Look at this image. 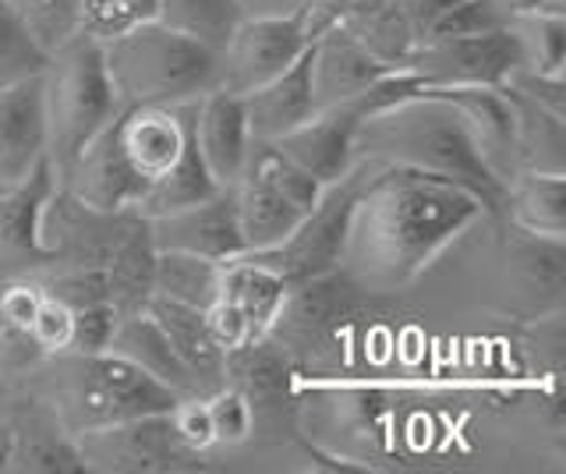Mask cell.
<instances>
[{"label": "cell", "mask_w": 566, "mask_h": 474, "mask_svg": "<svg viewBox=\"0 0 566 474\" xmlns=\"http://www.w3.org/2000/svg\"><path fill=\"white\" fill-rule=\"evenodd\" d=\"M146 308L153 319L159 323V329L167 333L170 347L177 350V358L188 365V372L199 382L202 397L217 393L227 382V355L212 340V333L206 326V315L199 308L167 302V297H146Z\"/></svg>", "instance_id": "44dd1931"}, {"label": "cell", "mask_w": 566, "mask_h": 474, "mask_svg": "<svg viewBox=\"0 0 566 474\" xmlns=\"http://www.w3.org/2000/svg\"><path fill=\"white\" fill-rule=\"evenodd\" d=\"M429 93L442 96L457 110L474 149L482 152L485 167L506 188V181L517 173V156H513V114L500 85L495 89H489V85H464V89H429Z\"/></svg>", "instance_id": "e0dca14e"}, {"label": "cell", "mask_w": 566, "mask_h": 474, "mask_svg": "<svg viewBox=\"0 0 566 474\" xmlns=\"http://www.w3.org/2000/svg\"><path fill=\"white\" fill-rule=\"evenodd\" d=\"M35 241L43 252V270H78L106 276L117 312L142 308L149 297L153 276V241L146 217L132 213H103L67 196L53 185L40 206Z\"/></svg>", "instance_id": "277c9868"}, {"label": "cell", "mask_w": 566, "mask_h": 474, "mask_svg": "<svg viewBox=\"0 0 566 474\" xmlns=\"http://www.w3.org/2000/svg\"><path fill=\"white\" fill-rule=\"evenodd\" d=\"M521 67L538 75H566V8H538L510 19Z\"/></svg>", "instance_id": "4316f807"}, {"label": "cell", "mask_w": 566, "mask_h": 474, "mask_svg": "<svg viewBox=\"0 0 566 474\" xmlns=\"http://www.w3.org/2000/svg\"><path fill=\"white\" fill-rule=\"evenodd\" d=\"M312 36L301 14L291 19H241L217 50V89L244 96L283 75L305 57Z\"/></svg>", "instance_id": "8fae6325"}, {"label": "cell", "mask_w": 566, "mask_h": 474, "mask_svg": "<svg viewBox=\"0 0 566 474\" xmlns=\"http://www.w3.org/2000/svg\"><path fill=\"white\" fill-rule=\"evenodd\" d=\"M202 315H206V326L212 333V340H217V347L223 350V355H234V350L262 340L259 333L252 329V323L241 315V308L223 302V297H217V302H212Z\"/></svg>", "instance_id": "74e56055"}, {"label": "cell", "mask_w": 566, "mask_h": 474, "mask_svg": "<svg viewBox=\"0 0 566 474\" xmlns=\"http://www.w3.org/2000/svg\"><path fill=\"white\" fill-rule=\"evenodd\" d=\"M191 107V103H188ZM188 107H124L53 173V185L103 213H138L191 149Z\"/></svg>", "instance_id": "7a4b0ae2"}, {"label": "cell", "mask_w": 566, "mask_h": 474, "mask_svg": "<svg viewBox=\"0 0 566 474\" xmlns=\"http://www.w3.org/2000/svg\"><path fill=\"white\" fill-rule=\"evenodd\" d=\"M485 217L482 199L453 181L407 167L365 164L347 217L340 273L371 297L407 291Z\"/></svg>", "instance_id": "6da1fadb"}, {"label": "cell", "mask_w": 566, "mask_h": 474, "mask_svg": "<svg viewBox=\"0 0 566 474\" xmlns=\"http://www.w3.org/2000/svg\"><path fill=\"white\" fill-rule=\"evenodd\" d=\"M35 78L46 128V164L50 173H57L120 107L103 67V46L82 32L50 50Z\"/></svg>", "instance_id": "52a82bcc"}, {"label": "cell", "mask_w": 566, "mask_h": 474, "mask_svg": "<svg viewBox=\"0 0 566 474\" xmlns=\"http://www.w3.org/2000/svg\"><path fill=\"white\" fill-rule=\"evenodd\" d=\"M559 4H566V0H559Z\"/></svg>", "instance_id": "b9f144b4"}, {"label": "cell", "mask_w": 566, "mask_h": 474, "mask_svg": "<svg viewBox=\"0 0 566 474\" xmlns=\"http://www.w3.org/2000/svg\"><path fill=\"white\" fill-rule=\"evenodd\" d=\"M220 270L223 262L217 259H202L188 252H156L149 294L206 312L220 294Z\"/></svg>", "instance_id": "484cf974"}, {"label": "cell", "mask_w": 566, "mask_h": 474, "mask_svg": "<svg viewBox=\"0 0 566 474\" xmlns=\"http://www.w3.org/2000/svg\"><path fill=\"white\" fill-rule=\"evenodd\" d=\"M4 4L14 11V19L25 25V32L46 54L57 50L64 40L78 36L82 0H4Z\"/></svg>", "instance_id": "f546056e"}, {"label": "cell", "mask_w": 566, "mask_h": 474, "mask_svg": "<svg viewBox=\"0 0 566 474\" xmlns=\"http://www.w3.org/2000/svg\"><path fill=\"white\" fill-rule=\"evenodd\" d=\"M287 291L291 287L283 284L273 270L259 266V262L248 259V255H234V259H227L223 270H220V294L217 297L241 308V315L252 323V329L259 333V337H265L270 326L276 323L283 302H287Z\"/></svg>", "instance_id": "d4e9b609"}, {"label": "cell", "mask_w": 566, "mask_h": 474, "mask_svg": "<svg viewBox=\"0 0 566 474\" xmlns=\"http://www.w3.org/2000/svg\"><path fill=\"white\" fill-rule=\"evenodd\" d=\"M492 4L506 14V25H510V19H517V14H524V11H538V8H566V4H559V0H492Z\"/></svg>", "instance_id": "60d3db41"}, {"label": "cell", "mask_w": 566, "mask_h": 474, "mask_svg": "<svg viewBox=\"0 0 566 474\" xmlns=\"http://www.w3.org/2000/svg\"><path fill=\"white\" fill-rule=\"evenodd\" d=\"M67 337H71V308L43 291V302H40V308H35L32 329H29V340L35 347V355L40 358L61 355V350L67 347Z\"/></svg>", "instance_id": "8d00e7d4"}, {"label": "cell", "mask_w": 566, "mask_h": 474, "mask_svg": "<svg viewBox=\"0 0 566 474\" xmlns=\"http://www.w3.org/2000/svg\"><path fill=\"white\" fill-rule=\"evenodd\" d=\"M312 0H238L241 19H291V14H305Z\"/></svg>", "instance_id": "f35d334b"}, {"label": "cell", "mask_w": 566, "mask_h": 474, "mask_svg": "<svg viewBox=\"0 0 566 474\" xmlns=\"http://www.w3.org/2000/svg\"><path fill=\"white\" fill-rule=\"evenodd\" d=\"M358 160L453 181L482 199L489 217L503 209V181L485 167L457 110L429 89L365 117L354 131V164Z\"/></svg>", "instance_id": "3957f363"}, {"label": "cell", "mask_w": 566, "mask_h": 474, "mask_svg": "<svg viewBox=\"0 0 566 474\" xmlns=\"http://www.w3.org/2000/svg\"><path fill=\"white\" fill-rule=\"evenodd\" d=\"M117 107H188L217 89V50L164 22H142L99 43Z\"/></svg>", "instance_id": "8992f818"}, {"label": "cell", "mask_w": 566, "mask_h": 474, "mask_svg": "<svg viewBox=\"0 0 566 474\" xmlns=\"http://www.w3.org/2000/svg\"><path fill=\"white\" fill-rule=\"evenodd\" d=\"M492 29H506V14L492 0H450L447 11L429 29V36H471V32H492Z\"/></svg>", "instance_id": "836d02e7"}, {"label": "cell", "mask_w": 566, "mask_h": 474, "mask_svg": "<svg viewBox=\"0 0 566 474\" xmlns=\"http://www.w3.org/2000/svg\"><path fill=\"white\" fill-rule=\"evenodd\" d=\"M43 61L46 50L29 36L25 25L14 19V11L0 0V85L40 75Z\"/></svg>", "instance_id": "1f68e13d"}, {"label": "cell", "mask_w": 566, "mask_h": 474, "mask_svg": "<svg viewBox=\"0 0 566 474\" xmlns=\"http://www.w3.org/2000/svg\"><path fill=\"white\" fill-rule=\"evenodd\" d=\"M146 227L153 252H188L217 262H227L244 252L234 213V191L230 188H217L212 196L174 209V213L149 217Z\"/></svg>", "instance_id": "4fadbf2b"}, {"label": "cell", "mask_w": 566, "mask_h": 474, "mask_svg": "<svg viewBox=\"0 0 566 474\" xmlns=\"http://www.w3.org/2000/svg\"><path fill=\"white\" fill-rule=\"evenodd\" d=\"M167 414H170L174 435L181 439L191 453L206 456L209 450H217V443H212V421H209L206 397H177Z\"/></svg>", "instance_id": "d590c367"}, {"label": "cell", "mask_w": 566, "mask_h": 474, "mask_svg": "<svg viewBox=\"0 0 566 474\" xmlns=\"http://www.w3.org/2000/svg\"><path fill=\"white\" fill-rule=\"evenodd\" d=\"M29 376H35V403L67 439L120 425V421L142 414L170 411V403L177 400L170 390L111 350H99V355L61 350V355L35 361Z\"/></svg>", "instance_id": "5b68a950"}, {"label": "cell", "mask_w": 566, "mask_h": 474, "mask_svg": "<svg viewBox=\"0 0 566 474\" xmlns=\"http://www.w3.org/2000/svg\"><path fill=\"white\" fill-rule=\"evenodd\" d=\"M106 350L128 365H135L138 372H146L153 382H159L174 397H202L199 382L188 372V365L177 358V350L170 347L167 333L159 329V323L146 308H132L117 315L114 337L106 344Z\"/></svg>", "instance_id": "d6986e66"}, {"label": "cell", "mask_w": 566, "mask_h": 474, "mask_svg": "<svg viewBox=\"0 0 566 474\" xmlns=\"http://www.w3.org/2000/svg\"><path fill=\"white\" fill-rule=\"evenodd\" d=\"M500 217L538 238H566V173H513Z\"/></svg>", "instance_id": "cb8c5ba5"}, {"label": "cell", "mask_w": 566, "mask_h": 474, "mask_svg": "<svg viewBox=\"0 0 566 474\" xmlns=\"http://www.w3.org/2000/svg\"><path fill=\"white\" fill-rule=\"evenodd\" d=\"M220 185L209 178V170L202 167L199 160V152H195V146L181 156V164H177L164 181H159L153 191H149V199L142 202L138 209V217H164V213H174V209H181V206H191V202H199L206 196H212Z\"/></svg>", "instance_id": "f1b7e54d"}, {"label": "cell", "mask_w": 566, "mask_h": 474, "mask_svg": "<svg viewBox=\"0 0 566 474\" xmlns=\"http://www.w3.org/2000/svg\"><path fill=\"white\" fill-rule=\"evenodd\" d=\"M344 4H347V0H312V4L305 8V14H301L308 36H315V32H323L326 25H333L336 19H340Z\"/></svg>", "instance_id": "ab89813d"}, {"label": "cell", "mask_w": 566, "mask_h": 474, "mask_svg": "<svg viewBox=\"0 0 566 474\" xmlns=\"http://www.w3.org/2000/svg\"><path fill=\"white\" fill-rule=\"evenodd\" d=\"M323 188L326 185L291 164L273 143H252L241 178L230 185L244 252L270 249L287 238L294 223L323 196Z\"/></svg>", "instance_id": "ba28073f"}, {"label": "cell", "mask_w": 566, "mask_h": 474, "mask_svg": "<svg viewBox=\"0 0 566 474\" xmlns=\"http://www.w3.org/2000/svg\"><path fill=\"white\" fill-rule=\"evenodd\" d=\"M117 308L114 305H85V308H71V337L64 350H75V355H99L106 350L117 326Z\"/></svg>", "instance_id": "e575fe53"}, {"label": "cell", "mask_w": 566, "mask_h": 474, "mask_svg": "<svg viewBox=\"0 0 566 474\" xmlns=\"http://www.w3.org/2000/svg\"><path fill=\"white\" fill-rule=\"evenodd\" d=\"M46 164L40 78L0 85V188L25 185Z\"/></svg>", "instance_id": "2e32d148"}, {"label": "cell", "mask_w": 566, "mask_h": 474, "mask_svg": "<svg viewBox=\"0 0 566 474\" xmlns=\"http://www.w3.org/2000/svg\"><path fill=\"white\" fill-rule=\"evenodd\" d=\"M156 22L209 50H220L241 22V8L238 0H156Z\"/></svg>", "instance_id": "83f0119b"}, {"label": "cell", "mask_w": 566, "mask_h": 474, "mask_svg": "<svg viewBox=\"0 0 566 474\" xmlns=\"http://www.w3.org/2000/svg\"><path fill=\"white\" fill-rule=\"evenodd\" d=\"M389 72H397V67H386L382 61L371 57L340 22L315 32L308 43V82H312L315 110L358 99Z\"/></svg>", "instance_id": "5bb4252c"}, {"label": "cell", "mask_w": 566, "mask_h": 474, "mask_svg": "<svg viewBox=\"0 0 566 474\" xmlns=\"http://www.w3.org/2000/svg\"><path fill=\"white\" fill-rule=\"evenodd\" d=\"M241 107H244L248 131H252V143H276L280 135L305 125L315 114V96L308 82V50L283 75L262 82L252 93H244Z\"/></svg>", "instance_id": "ffe728a7"}, {"label": "cell", "mask_w": 566, "mask_h": 474, "mask_svg": "<svg viewBox=\"0 0 566 474\" xmlns=\"http://www.w3.org/2000/svg\"><path fill=\"white\" fill-rule=\"evenodd\" d=\"M153 19H156V0H82L78 32L96 43H106Z\"/></svg>", "instance_id": "4dcf8cb0"}, {"label": "cell", "mask_w": 566, "mask_h": 474, "mask_svg": "<svg viewBox=\"0 0 566 474\" xmlns=\"http://www.w3.org/2000/svg\"><path fill=\"white\" fill-rule=\"evenodd\" d=\"M53 188L50 164H43L25 185L0 188V284L43 270V252L35 241V220L46 191Z\"/></svg>", "instance_id": "ac0fdd59"}, {"label": "cell", "mask_w": 566, "mask_h": 474, "mask_svg": "<svg viewBox=\"0 0 566 474\" xmlns=\"http://www.w3.org/2000/svg\"><path fill=\"white\" fill-rule=\"evenodd\" d=\"M191 114V146L199 152L202 167L220 188H230L248 164L252 152V131H248L241 96L209 89L188 107Z\"/></svg>", "instance_id": "9a60e30c"}, {"label": "cell", "mask_w": 566, "mask_h": 474, "mask_svg": "<svg viewBox=\"0 0 566 474\" xmlns=\"http://www.w3.org/2000/svg\"><path fill=\"white\" fill-rule=\"evenodd\" d=\"M361 178H365V164L358 160L340 181L323 188V196H318L308 213L294 223V231L287 238L270 244V249L241 252V255L255 259L265 270H273L287 287L336 273L340 270L347 217H350L354 196H358V188H361Z\"/></svg>", "instance_id": "9c48e42d"}, {"label": "cell", "mask_w": 566, "mask_h": 474, "mask_svg": "<svg viewBox=\"0 0 566 474\" xmlns=\"http://www.w3.org/2000/svg\"><path fill=\"white\" fill-rule=\"evenodd\" d=\"M521 67L517 43L510 29L471 32V36H429L421 40L400 72H411L421 89H464V85H503Z\"/></svg>", "instance_id": "30bf717a"}, {"label": "cell", "mask_w": 566, "mask_h": 474, "mask_svg": "<svg viewBox=\"0 0 566 474\" xmlns=\"http://www.w3.org/2000/svg\"><path fill=\"white\" fill-rule=\"evenodd\" d=\"M340 22L354 40H358L371 57L386 67H400L418 46V32L407 19L403 0H347Z\"/></svg>", "instance_id": "603a6c76"}, {"label": "cell", "mask_w": 566, "mask_h": 474, "mask_svg": "<svg viewBox=\"0 0 566 474\" xmlns=\"http://www.w3.org/2000/svg\"><path fill=\"white\" fill-rule=\"evenodd\" d=\"M82 471H195L202 467L181 439L174 435L170 414H142L120 425H106L75 439Z\"/></svg>", "instance_id": "7c38bea8"}, {"label": "cell", "mask_w": 566, "mask_h": 474, "mask_svg": "<svg viewBox=\"0 0 566 474\" xmlns=\"http://www.w3.org/2000/svg\"><path fill=\"white\" fill-rule=\"evenodd\" d=\"M209 421H212V443L220 450L241 446L255 435V408L238 386H220L217 393L206 397Z\"/></svg>", "instance_id": "d6a6232c"}, {"label": "cell", "mask_w": 566, "mask_h": 474, "mask_svg": "<svg viewBox=\"0 0 566 474\" xmlns=\"http://www.w3.org/2000/svg\"><path fill=\"white\" fill-rule=\"evenodd\" d=\"M513 114L517 173H566V114L500 85Z\"/></svg>", "instance_id": "7402d4cb"}]
</instances>
